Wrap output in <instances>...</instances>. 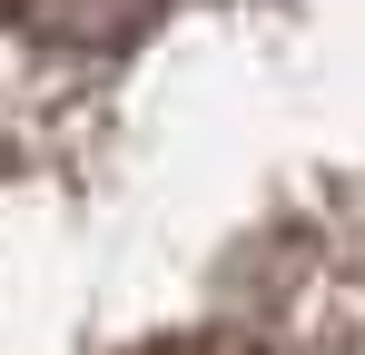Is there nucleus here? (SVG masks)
Here are the masks:
<instances>
[{"instance_id":"obj_1","label":"nucleus","mask_w":365,"mask_h":355,"mask_svg":"<svg viewBox=\"0 0 365 355\" xmlns=\"http://www.w3.org/2000/svg\"><path fill=\"white\" fill-rule=\"evenodd\" d=\"M148 10L158 0H10V20L40 30V40H60V50H109L128 30H148Z\"/></svg>"}]
</instances>
